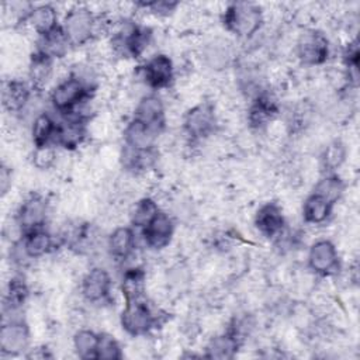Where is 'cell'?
<instances>
[{"mask_svg":"<svg viewBox=\"0 0 360 360\" xmlns=\"http://www.w3.org/2000/svg\"><path fill=\"white\" fill-rule=\"evenodd\" d=\"M263 22L262 10L255 3H231L224 13L225 28L239 38L253 37Z\"/></svg>","mask_w":360,"mask_h":360,"instance_id":"6da1fadb","label":"cell"},{"mask_svg":"<svg viewBox=\"0 0 360 360\" xmlns=\"http://www.w3.org/2000/svg\"><path fill=\"white\" fill-rule=\"evenodd\" d=\"M98 27L100 17L94 15L91 10L84 6L72 7L62 22V30L73 46L87 44L97 34Z\"/></svg>","mask_w":360,"mask_h":360,"instance_id":"7a4b0ae2","label":"cell"},{"mask_svg":"<svg viewBox=\"0 0 360 360\" xmlns=\"http://www.w3.org/2000/svg\"><path fill=\"white\" fill-rule=\"evenodd\" d=\"M158 322V316L152 307L143 300L125 301L121 312V326L131 336H142L149 333Z\"/></svg>","mask_w":360,"mask_h":360,"instance_id":"3957f363","label":"cell"},{"mask_svg":"<svg viewBox=\"0 0 360 360\" xmlns=\"http://www.w3.org/2000/svg\"><path fill=\"white\" fill-rule=\"evenodd\" d=\"M90 89L80 80L70 76L56 84L51 93V101L56 111L60 114L72 115L82 103L89 97Z\"/></svg>","mask_w":360,"mask_h":360,"instance_id":"277c9868","label":"cell"},{"mask_svg":"<svg viewBox=\"0 0 360 360\" xmlns=\"http://www.w3.org/2000/svg\"><path fill=\"white\" fill-rule=\"evenodd\" d=\"M297 55L304 65L318 66L329 56V41L326 35L316 30H308L298 38Z\"/></svg>","mask_w":360,"mask_h":360,"instance_id":"5b68a950","label":"cell"},{"mask_svg":"<svg viewBox=\"0 0 360 360\" xmlns=\"http://www.w3.org/2000/svg\"><path fill=\"white\" fill-rule=\"evenodd\" d=\"M217 124L214 107L210 103H201L190 108L183 120L184 132L191 139H201L208 136Z\"/></svg>","mask_w":360,"mask_h":360,"instance_id":"8992f818","label":"cell"},{"mask_svg":"<svg viewBox=\"0 0 360 360\" xmlns=\"http://www.w3.org/2000/svg\"><path fill=\"white\" fill-rule=\"evenodd\" d=\"M46 212H48L46 200L39 194H31L20 205L15 215V222L21 229V232L27 233L30 231L44 228Z\"/></svg>","mask_w":360,"mask_h":360,"instance_id":"52a82bcc","label":"cell"},{"mask_svg":"<svg viewBox=\"0 0 360 360\" xmlns=\"http://www.w3.org/2000/svg\"><path fill=\"white\" fill-rule=\"evenodd\" d=\"M307 259L308 267L319 276L333 274L339 267L338 249L328 239H319L315 243H312Z\"/></svg>","mask_w":360,"mask_h":360,"instance_id":"ba28073f","label":"cell"},{"mask_svg":"<svg viewBox=\"0 0 360 360\" xmlns=\"http://www.w3.org/2000/svg\"><path fill=\"white\" fill-rule=\"evenodd\" d=\"M30 330L22 321L13 319L1 326L0 350L6 356H18L28 349Z\"/></svg>","mask_w":360,"mask_h":360,"instance_id":"9c48e42d","label":"cell"},{"mask_svg":"<svg viewBox=\"0 0 360 360\" xmlns=\"http://www.w3.org/2000/svg\"><path fill=\"white\" fill-rule=\"evenodd\" d=\"M111 291V277L103 267L90 269L82 278L80 292L89 302L97 304L108 298Z\"/></svg>","mask_w":360,"mask_h":360,"instance_id":"30bf717a","label":"cell"},{"mask_svg":"<svg viewBox=\"0 0 360 360\" xmlns=\"http://www.w3.org/2000/svg\"><path fill=\"white\" fill-rule=\"evenodd\" d=\"M142 79L152 89H163L170 84L174 75L173 62L167 55L159 53L152 56L141 68Z\"/></svg>","mask_w":360,"mask_h":360,"instance_id":"8fae6325","label":"cell"},{"mask_svg":"<svg viewBox=\"0 0 360 360\" xmlns=\"http://www.w3.org/2000/svg\"><path fill=\"white\" fill-rule=\"evenodd\" d=\"M174 225L169 214L159 211L158 215L142 229L145 245L152 249H162L169 245L173 236Z\"/></svg>","mask_w":360,"mask_h":360,"instance_id":"7c38bea8","label":"cell"},{"mask_svg":"<svg viewBox=\"0 0 360 360\" xmlns=\"http://www.w3.org/2000/svg\"><path fill=\"white\" fill-rule=\"evenodd\" d=\"M86 138V121L82 115H70L63 122L58 124L53 143L73 150L79 148Z\"/></svg>","mask_w":360,"mask_h":360,"instance_id":"4fadbf2b","label":"cell"},{"mask_svg":"<svg viewBox=\"0 0 360 360\" xmlns=\"http://www.w3.org/2000/svg\"><path fill=\"white\" fill-rule=\"evenodd\" d=\"M31 91H32V87L27 82L17 80V79L6 80L1 87L3 107L8 112H14V114L24 111L31 100Z\"/></svg>","mask_w":360,"mask_h":360,"instance_id":"5bb4252c","label":"cell"},{"mask_svg":"<svg viewBox=\"0 0 360 360\" xmlns=\"http://www.w3.org/2000/svg\"><path fill=\"white\" fill-rule=\"evenodd\" d=\"M255 225L263 236L277 238L285 225L281 208L276 202L263 204L255 215Z\"/></svg>","mask_w":360,"mask_h":360,"instance_id":"9a60e30c","label":"cell"},{"mask_svg":"<svg viewBox=\"0 0 360 360\" xmlns=\"http://www.w3.org/2000/svg\"><path fill=\"white\" fill-rule=\"evenodd\" d=\"M278 114V105L273 96L266 91L257 93L249 107L248 121L250 127L260 129L264 128Z\"/></svg>","mask_w":360,"mask_h":360,"instance_id":"2e32d148","label":"cell"},{"mask_svg":"<svg viewBox=\"0 0 360 360\" xmlns=\"http://www.w3.org/2000/svg\"><path fill=\"white\" fill-rule=\"evenodd\" d=\"M134 118L139 120L141 122L149 125L150 128H153L159 132L165 125L163 101L155 94L143 96L135 107Z\"/></svg>","mask_w":360,"mask_h":360,"instance_id":"e0dca14e","label":"cell"},{"mask_svg":"<svg viewBox=\"0 0 360 360\" xmlns=\"http://www.w3.org/2000/svg\"><path fill=\"white\" fill-rule=\"evenodd\" d=\"M158 134L159 132L156 129L141 122L139 120L132 118L124 129V142L127 146H131L134 149L148 150L153 149Z\"/></svg>","mask_w":360,"mask_h":360,"instance_id":"ac0fdd59","label":"cell"},{"mask_svg":"<svg viewBox=\"0 0 360 360\" xmlns=\"http://www.w3.org/2000/svg\"><path fill=\"white\" fill-rule=\"evenodd\" d=\"M20 245L30 259H38L53 249L55 240L49 232H46L44 228H39L24 233Z\"/></svg>","mask_w":360,"mask_h":360,"instance_id":"d6986e66","label":"cell"},{"mask_svg":"<svg viewBox=\"0 0 360 360\" xmlns=\"http://www.w3.org/2000/svg\"><path fill=\"white\" fill-rule=\"evenodd\" d=\"M53 59L35 51L28 66V83L32 90H42L52 77Z\"/></svg>","mask_w":360,"mask_h":360,"instance_id":"ffe728a7","label":"cell"},{"mask_svg":"<svg viewBox=\"0 0 360 360\" xmlns=\"http://www.w3.org/2000/svg\"><path fill=\"white\" fill-rule=\"evenodd\" d=\"M108 250L115 260H127L135 250V235L132 228H115L108 236Z\"/></svg>","mask_w":360,"mask_h":360,"instance_id":"44dd1931","label":"cell"},{"mask_svg":"<svg viewBox=\"0 0 360 360\" xmlns=\"http://www.w3.org/2000/svg\"><path fill=\"white\" fill-rule=\"evenodd\" d=\"M25 21L37 34L44 35L59 27L58 24V13L49 4H42L32 7L28 15L22 20Z\"/></svg>","mask_w":360,"mask_h":360,"instance_id":"7402d4cb","label":"cell"},{"mask_svg":"<svg viewBox=\"0 0 360 360\" xmlns=\"http://www.w3.org/2000/svg\"><path fill=\"white\" fill-rule=\"evenodd\" d=\"M69 46H70V42L65 35L62 25H59L51 32L39 35L37 51L46 55L51 59H56V58L65 56L68 53Z\"/></svg>","mask_w":360,"mask_h":360,"instance_id":"603a6c76","label":"cell"},{"mask_svg":"<svg viewBox=\"0 0 360 360\" xmlns=\"http://www.w3.org/2000/svg\"><path fill=\"white\" fill-rule=\"evenodd\" d=\"M202 59L204 62L212 69H224L232 60V49L228 41L215 38L208 42L202 49Z\"/></svg>","mask_w":360,"mask_h":360,"instance_id":"cb8c5ba5","label":"cell"},{"mask_svg":"<svg viewBox=\"0 0 360 360\" xmlns=\"http://www.w3.org/2000/svg\"><path fill=\"white\" fill-rule=\"evenodd\" d=\"M146 290V273L142 267H131L124 271L121 292L125 301L143 298Z\"/></svg>","mask_w":360,"mask_h":360,"instance_id":"d4e9b609","label":"cell"},{"mask_svg":"<svg viewBox=\"0 0 360 360\" xmlns=\"http://www.w3.org/2000/svg\"><path fill=\"white\" fill-rule=\"evenodd\" d=\"M240 345V340L236 339L231 332H225L222 335L214 336L207 347H205V356L210 359H232L236 354V350Z\"/></svg>","mask_w":360,"mask_h":360,"instance_id":"484cf974","label":"cell"},{"mask_svg":"<svg viewBox=\"0 0 360 360\" xmlns=\"http://www.w3.org/2000/svg\"><path fill=\"white\" fill-rule=\"evenodd\" d=\"M333 205L326 202L323 198L315 195L314 193L308 195L302 205V217L307 224L319 225L323 224L332 214Z\"/></svg>","mask_w":360,"mask_h":360,"instance_id":"4316f807","label":"cell"},{"mask_svg":"<svg viewBox=\"0 0 360 360\" xmlns=\"http://www.w3.org/2000/svg\"><path fill=\"white\" fill-rule=\"evenodd\" d=\"M58 124L48 112H41L34 118L32 127H31V135L34 146H44L53 143L55 134H56Z\"/></svg>","mask_w":360,"mask_h":360,"instance_id":"83f0119b","label":"cell"},{"mask_svg":"<svg viewBox=\"0 0 360 360\" xmlns=\"http://www.w3.org/2000/svg\"><path fill=\"white\" fill-rule=\"evenodd\" d=\"M345 191V184L342 179L333 173H326L314 187V194L323 198L330 205H335Z\"/></svg>","mask_w":360,"mask_h":360,"instance_id":"f1b7e54d","label":"cell"},{"mask_svg":"<svg viewBox=\"0 0 360 360\" xmlns=\"http://www.w3.org/2000/svg\"><path fill=\"white\" fill-rule=\"evenodd\" d=\"M122 166L131 172H143L149 169L155 162V150H138L131 146H124L121 153Z\"/></svg>","mask_w":360,"mask_h":360,"instance_id":"f546056e","label":"cell"},{"mask_svg":"<svg viewBox=\"0 0 360 360\" xmlns=\"http://www.w3.org/2000/svg\"><path fill=\"white\" fill-rule=\"evenodd\" d=\"M28 294H30V291H28L25 281L21 277H13L8 281L7 290L4 292V300H3L4 309H7L10 312L20 309L25 304Z\"/></svg>","mask_w":360,"mask_h":360,"instance_id":"4dcf8cb0","label":"cell"},{"mask_svg":"<svg viewBox=\"0 0 360 360\" xmlns=\"http://www.w3.org/2000/svg\"><path fill=\"white\" fill-rule=\"evenodd\" d=\"M158 212H159V207L153 198H149V197L141 198L135 204V207L131 212V224L135 228L143 229L158 215Z\"/></svg>","mask_w":360,"mask_h":360,"instance_id":"1f68e13d","label":"cell"},{"mask_svg":"<svg viewBox=\"0 0 360 360\" xmlns=\"http://www.w3.org/2000/svg\"><path fill=\"white\" fill-rule=\"evenodd\" d=\"M100 335L90 329H80L75 333L73 349L80 359H96Z\"/></svg>","mask_w":360,"mask_h":360,"instance_id":"d6a6232c","label":"cell"},{"mask_svg":"<svg viewBox=\"0 0 360 360\" xmlns=\"http://www.w3.org/2000/svg\"><path fill=\"white\" fill-rule=\"evenodd\" d=\"M345 159H346V146H345V143L340 142V141H333L325 148V150L322 153V158H321V162H322V167L328 173H332L333 170H336L342 166Z\"/></svg>","mask_w":360,"mask_h":360,"instance_id":"836d02e7","label":"cell"},{"mask_svg":"<svg viewBox=\"0 0 360 360\" xmlns=\"http://www.w3.org/2000/svg\"><path fill=\"white\" fill-rule=\"evenodd\" d=\"M122 357L121 346L114 339V336L103 333L98 338V345L96 350V359L101 360H118Z\"/></svg>","mask_w":360,"mask_h":360,"instance_id":"e575fe53","label":"cell"},{"mask_svg":"<svg viewBox=\"0 0 360 360\" xmlns=\"http://www.w3.org/2000/svg\"><path fill=\"white\" fill-rule=\"evenodd\" d=\"M56 160V149L53 143L44 145V146H37L32 153V163L38 169H49Z\"/></svg>","mask_w":360,"mask_h":360,"instance_id":"d590c367","label":"cell"},{"mask_svg":"<svg viewBox=\"0 0 360 360\" xmlns=\"http://www.w3.org/2000/svg\"><path fill=\"white\" fill-rule=\"evenodd\" d=\"M142 6L145 8H148L150 13L153 14H159V15H167L170 14L177 3H169V1H152V3H142Z\"/></svg>","mask_w":360,"mask_h":360,"instance_id":"8d00e7d4","label":"cell"},{"mask_svg":"<svg viewBox=\"0 0 360 360\" xmlns=\"http://www.w3.org/2000/svg\"><path fill=\"white\" fill-rule=\"evenodd\" d=\"M11 186V170L7 166H1L0 169V191L4 195Z\"/></svg>","mask_w":360,"mask_h":360,"instance_id":"74e56055","label":"cell"},{"mask_svg":"<svg viewBox=\"0 0 360 360\" xmlns=\"http://www.w3.org/2000/svg\"><path fill=\"white\" fill-rule=\"evenodd\" d=\"M27 357H30V359H45V357H51V354H46L45 347H37V349H32V353H28Z\"/></svg>","mask_w":360,"mask_h":360,"instance_id":"f35d334b","label":"cell"}]
</instances>
